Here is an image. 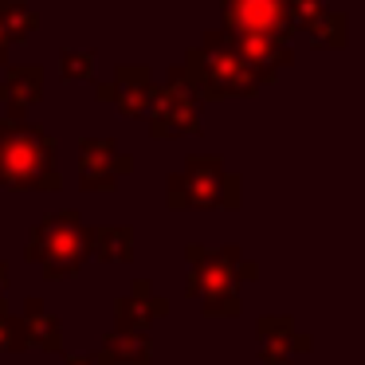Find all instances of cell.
Instances as JSON below:
<instances>
[{
	"instance_id": "1",
	"label": "cell",
	"mask_w": 365,
	"mask_h": 365,
	"mask_svg": "<svg viewBox=\"0 0 365 365\" xmlns=\"http://www.w3.org/2000/svg\"><path fill=\"white\" fill-rule=\"evenodd\" d=\"M185 83L192 87V95L200 103H216V98H236V95H259L263 87L275 83L271 71L244 63L236 51L224 43V32H208L200 48H192L181 63Z\"/></svg>"
},
{
	"instance_id": "2",
	"label": "cell",
	"mask_w": 365,
	"mask_h": 365,
	"mask_svg": "<svg viewBox=\"0 0 365 365\" xmlns=\"http://www.w3.org/2000/svg\"><path fill=\"white\" fill-rule=\"evenodd\" d=\"M185 259H189V283L185 291L205 307V314L216 318H236L244 310L240 299V279H255V263H247L240 255V247H185Z\"/></svg>"
},
{
	"instance_id": "3",
	"label": "cell",
	"mask_w": 365,
	"mask_h": 365,
	"mask_svg": "<svg viewBox=\"0 0 365 365\" xmlns=\"http://www.w3.org/2000/svg\"><path fill=\"white\" fill-rule=\"evenodd\" d=\"M0 185L4 189L56 192L63 185L56 165V138L32 122L0 118Z\"/></svg>"
},
{
	"instance_id": "4",
	"label": "cell",
	"mask_w": 365,
	"mask_h": 365,
	"mask_svg": "<svg viewBox=\"0 0 365 365\" xmlns=\"http://www.w3.org/2000/svg\"><path fill=\"white\" fill-rule=\"evenodd\" d=\"M169 208L173 212H200V208H236L240 181L224 169L216 153H192L181 173L169 177Z\"/></svg>"
},
{
	"instance_id": "5",
	"label": "cell",
	"mask_w": 365,
	"mask_h": 365,
	"mask_svg": "<svg viewBox=\"0 0 365 365\" xmlns=\"http://www.w3.org/2000/svg\"><path fill=\"white\" fill-rule=\"evenodd\" d=\"M24 255L43 267V279H71L83 267V259L91 255L87 247V228L79 224V216L59 212L36 224L32 240H28Z\"/></svg>"
},
{
	"instance_id": "6",
	"label": "cell",
	"mask_w": 365,
	"mask_h": 365,
	"mask_svg": "<svg viewBox=\"0 0 365 365\" xmlns=\"http://www.w3.org/2000/svg\"><path fill=\"white\" fill-rule=\"evenodd\" d=\"M145 118H150V134L161 138V142L165 138H181V134H197L200 130V98L185 83L181 67L169 71L165 87H153Z\"/></svg>"
},
{
	"instance_id": "7",
	"label": "cell",
	"mask_w": 365,
	"mask_h": 365,
	"mask_svg": "<svg viewBox=\"0 0 365 365\" xmlns=\"http://www.w3.org/2000/svg\"><path fill=\"white\" fill-rule=\"evenodd\" d=\"M224 32L271 36L287 43L299 28L287 12V0H224Z\"/></svg>"
},
{
	"instance_id": "8",
	"label": "cell",
	"mask_w": 365,
	"mask_h": 365,
	"mask_svg": "<svg viewBox=\"0 0 365 365\" xmlns=\"http://www.w3.org/2000/svg\"><path fill=\"white\" fill-rule=\"evenodd\" d=\"M134 169L130 153H118V142L110 138H83L79 142V189L110 192L122 173Z\"/></svg>"
},
{
	"instance_id": "9",
	"label": "cell",
	"mask_w": 365,
	"mask_h": 365,
	"mask_svg": "<svg viewBox=\"0 0 365 365\" xmlns=\"http://www.w3.org/2000/svg\"><path fill=\"white\" fill-rule=\"evenodd\" d=\"M259 361L263 365H291L299 357V349H307L310 341L294 330V318L291 314H263L259 326Z\"/></svg>"
},
{
	"instance_id": "10",
	"label": "cell",
	"mask_w": 365,
	"mask_h": 365,
	"mask_svg": "<svg viewBox=\"0 0 365 365\" xmlns=\"http://www.w3.org/2000/svg\"><path fill=\"white\" fill-rule=\"evenodd\" d=\"M0 95H4V110H9L4 118L24 122V114L43 98V67H36V63L9 67V75L0 83Z\"/></svg>"
},
{
	"instance_id": "11",
	"label": "cell",
	"mask_w": 365,
	"mask_h": 365,
	"mask_svg": "<svg viewBox=\"0 0 365 365\" xmlns=\"http://www.w3.org/2000/svg\"><path fill=\"white\" fill-rule=\"evenodd\" d=\"M150 361H153L150 330H130V326H114L106 334L103 349L91 357V365H150Z\"/></svg>"
},
{
	"instance_id": "12",
	"label": "cell",
	"mask_w": 365,
	"mask_h": 365,
	"mask_svg": "<svg viewBox=\"0 0 365 365\" xmlns=\"http://www.w3.org/2000/svg\"><path fill=\"white\" fill-rule=\"evenodd\" d=\"M220 32H224V28H220ZM224 43H228V48L236 51V56L244 59V63L259 67V71H271V75H275L279 67H291V59H294L291 43H279V40H271V36L224 32Z\"/></svg>"
},
{
	"instance_id": "13",
	"label": "cell",
	"mask_w": 365,
	"mask_h": 365,
	"mask_svg": "<svg viewBox=\"0 0 365 365\" xmlns=\"http://www.w3.org/2000/svg\"><path fill=\"white\" fill-rule=\"evenodd\" d=\"M153 95V79H150V67L142 63H122L114 71V106L122 110V118H145V106H150Z\"/></svg>"
},
{
	"instance_id": "14",
	"label": "cell",
	"mask_w": 365,
	"mask_h": 365,
	"mask_svg": "<svg viewBox=\"0 0 365 365\" xmlns=\"http://www.w3.org/2000/svg\"><path fill=\"white\" fill-rule=\"evenodd\" d=\"M169 314V302L165 299H153L150 283L145 279H134V294L118 299L114 307V326H130V330H150L153 318Z\"/></svg>"
},
{
	"instance_id": "15",
	"label": "cell",
	"mask_w": 365,
	"mask_h": 365,
	"mask_svg": "<svg viewBox=\"0 0 365 365\" xmlns=\"http://www.w3.org/2000/svg\"><path fill=\"white\" fill-rule=\"evenodd\" d=\"M87 247L103 263H130L134 259V228L130 224H98V228H87Z\"/></svg>"
},
{
	"instance_id": "16",
	"label": "cell",
	"mask_w": 365,
	"mask_h": 365,
	"mask_svg": "<svg viewBox=\"0 0 365 365\" xmlns=\"http://www.w3.org/2000/svg\"><path fill=\"white\" fill-rule=\"evenodd\" d=\"M20 322H24V338L28 346L36 349H48V354H59L63 349V326H59V318L51 314L48 307H43L40 299H28L24 302V314H20Z\"/></svg>"
},
{
	"instance_id": "17",
	"label": "cell",
	"mask_w": 365,
	"mask_h": 365,
	"mask_svg": "<svg viewBox=\"0 0 365 365\" xmlns=\"http://www.w3.org/2000/svg\"><path fill=\"white\" fill-rule=\"evenodd\" d=\"M0 28H4L9 43H24L36 36L40 16H36V9L24 4V0H0Z\"/></svg>"
},
{
	"instance_id": "18",
	"label": "cell",
	"mask_w": 365,
	"mask_h": 365,
	"mask_svg": "<svg viewBox=\"0 0 365 365\" xmlns=\"http://www.w3.org/2000/svg\"><path fill=\"white\" fill-rule=\"evenodd\" d=\"M302 32L310 36L314 43H322V48H346L349 40V28H346V12H334V9H322L318 16H310L307 24H302Z\"/></svg>"
},
{
	"instance_id": "19",
	"label": "cell",
	"mask_w": 365,
	"mask_h": 365,
	"mask_svg": "<svg viewBox=\"0 0 365 365\" xmlns=\"http://www.w3.org/2000/svg\"><path fill=\"white\" fill-rule=\"evenodd\" d=\"M16 349H28V338H24V322L20 314H12L0 299V354H16Z\"/></svg>"
},
{
	"instance_id": "20",
	"label": "cell",
	"mask_w": 365,
	"mask_h": 365,
	"mask_svg": "<svg viewBox=\"0 0 365 365\" xmlns=\"http://www.w3.org/2000/svg\"><path fill=\"white\" fill-rule=\"evenodd\" d=\"M63 79L67 83H91L95 79V51H63Z\"/></svg>"
},
{
	"instance_id": "21",
	"label": "cell",
	"mask_w": 365,
	"mask_h": 365,
	"mask_svg": "<svg viewBox=\"0 0 365 365\" xmlns=\"http://www.w3.org/2000/svg\"><path fill=\"white\" fill-rule=\"evenodd\" d=\"M322 9H330V0H287V12H291L299 32H302V24H307L310 16H318Z\"/></svg>"
},
{
	"instance_id": "22",
	"label": "cell",
	"mask_w": 365,
	"mask_h": 365,
	"mask_svg": "<svg viewBox=\"0 0 365 365\" xmlns=\"http://www.w3.org/2000/svg\"><path fill=\"white\" fill-rule=\"evenodd\" d=\"M9 48H12V43H9V36H4V28H0V63L9 59Z\"/></svg>"
},
{
	"instance_id": "23",
	"label": "cell",
	"mask_w": 365,
	"mask_h": 365,
	"mask_svg": "<svg viewBox=\"0 0 365 365\" xmlns=\"http://www.w3.org/2000/svg\"><path fill=\"white\" fill-rule=\"evenodd\" d=\"M4 291H9V267L0 263V299H4Z\"/></svg>"
},
{
	"instance_id": "24",
	"label": "cell",
	"mask_w": 365,
	"mask_h": 365,
	"mask_svg": "<svg viewBox=\"0 0 365 365\" xmlns=\"http://www.w3.org/2000/svg\"><path fill=\"white\" fill-rule=\"evenodd\" d=\"M0 103H4V95H0Z\"/></svg>"
}]
</instances>
